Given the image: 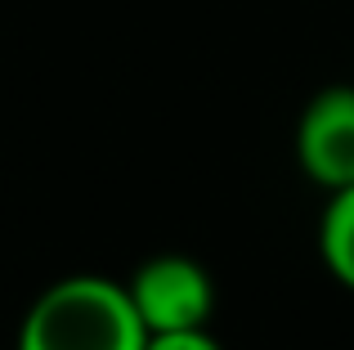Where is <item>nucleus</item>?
Wrapping results in <instances>:
<instances>
[{"label": "nucleus", "mask_w": 354, "mask_h": 350, "mask_svg": "<svg viewBox=\"0 0 354 350\" xmlns=\"http://www.w3.org/2000/svg\"><path fill=\"white\" fill-rule=\"evenodd\" d=\"M148 328L126 283L104 274H68L27 306L18 350H144Z\"/></svg>", "instance_id": "nucleus-1"}, {"label": "nucleus", "mask_w": 354, "mask_h": 350, "mask_svg": "<svg viewBox=\"0 0 354 350\" xmlns=\"http://www.w3.org/2000/svg\"><path fill=\"white\" fill-rule=\"evenodd\" d=\"M126 292L135 301L148 333H180V328H207L216 310V283L211 270L193 256L162 252L148 256L126 279Z\"/></svg>", "instance_id": "nucleus-2"}, {"label": "nucleus", "mask_w": 354, "mask_h": 350, "mask_svg": "<svg viewBox=\"0 0 354 350\" xmlns=\"http://www.w3.org/2000/svg\"><path fill=\"white\" fill-rule=\"evenodd\" d=\"M296 162L319 189L354 184V86H328L296 122Z\"/></svg>", "instance_id": "nucleus-3"}, {"label": "nucleus", "mask_w": 354, "mask_h": 350, "mask_svg": "<svg viewBox=\"0 0 354 350\" xmlns=\"http://www.w3.org/2000/svg\"><path fill=\"white\" fill-rule=\"evenodd\" d=\"M319 256L341 288L354 292V184L328 193L319 216Z\"/></svg>", "instance_id": "nucleus-4"}, {"label": "nucleus", "mask_w": 354, "mask_h": 350, "mask_svg": "<svg viewBox=\"0 0 354 350\" xmlns=\"http://www.w3.org/2000/svg\"><path fill=\"white\" fill-rule=\"evenodd\" d=\"M144 350H225L207 328H180V333H148Z\"/></svg>", "instance_id": "nucleus-5"}]
</instances>
